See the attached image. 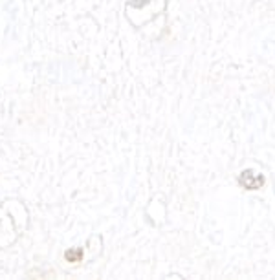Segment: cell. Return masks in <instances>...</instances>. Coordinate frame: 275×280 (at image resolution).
<instances>
[{"label":"cell","instance_id":"1","mask_svg":"<svg viewBox=\"0 0 275 280\" xmlns=\"http://www.w3.org/2000/svg\"><path fill=\"white\" fill-rule=\"evenodd\" d=\"M239 183H241L244 189H250V190H255V189H260L264 185V176L262 174H255L253 171H244V172L239 176Z\"/></svg>","mask_w":275,"mask_h":280},{"label":"cell","instance_id":"2","mask_svg":"<svg viewBox=\"0 0 275 280\" xmlns=\"http://www.w3.org/2000/svg\"><path fill=\"white\" fill-rule=\"evenodd\" d=\"M81 256H83V249H81V247H77V249H68L66 251V260H70V262L81 260Z\"/></svg>","mask_w":275,"mask_h":280},{"label":"cell","instance_id":"3","mask_svg":"<svg viewBox=\"0 0 275 280\" xmlns=\"http://www.w3.org/2000/svg\"><path fill=\"white\" fill-rule=\"evenodd\" d=\"M147 2H149V0H129V4H130L132 8H143Z\"/></svg>","mask_w":275,"mask_h":280}]
</instances>
